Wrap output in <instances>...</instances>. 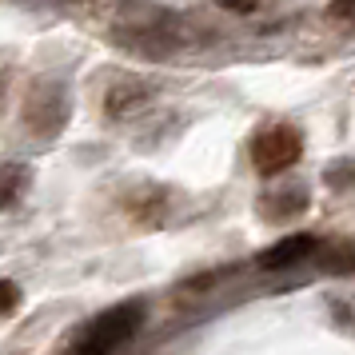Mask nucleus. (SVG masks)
<instances>
[{
    "mask_svg": "<svg viewBox=\"0 0 355 355\" xmlns=\"http://www.w3.org/2000/svg\"><path fill=\"white\" fill-rule=\"evenodd\" d=\"M336 17H343V12H355V0H336V8H331Z\"/></svg>",
    "mask_w": 355,
    "mask_h": 355,
    "instance_id": "nucleus-9",
    "label": "nucleus"
},
{
    "mask_svg": "<svg viewBox=\"0 0 355 355\" xmlns=\"http://www.w3.org/2000/svg\"><path fill=\"white\" fill-rule=\"evenodd\" d=\"M148 100H152V92H148L144 80H116L112 88H108V96H104V108H108V116H116V120H124V116L140 112Z\"/></svg>",
    "mask_w": 355,
    "mask_h": 355,
    "instance_id": "nucleus-4",
    "label": "nucleus"
},
{
    "mask_svg": "<svg viewBox=\"0 0 355 355\" xmlns=\"http://www.w3.org/2000/svg\"><path fill=\"white\" fill-rule=\"evenodd\" d=\"M72 100H68V84L64 80H36L28 88V100L20 108V120L36 132V136H56L68 124Z\"/></svg>",
    "mask_w": 355,
    "mask_h": 355,
    "instance_id": "nucleus-1",
    "label": "nucleus"
},
{
    "mask_svg": "<svg viewBox=\"0 0 355 355\" xmlns=\"http://www.w3.org/2000/svg\"><path fill=\"white\" fill-rule=\"evenodd\" d=\"M315 252V236H288V240H279L275 248L263 252V268H291V263H300Z\"/></svg>",
    "mask_w": 355,
    "mask_h": 355,
    "instance_id": "nucleus-6",
    "label": "nucleus"
},
{
    "mask_svg": "<svg viewBox=\"0 0 355 355\" xmlns=\"http://www.w3.org/2000/svg\"><path fill=\"white\" fill-rule=\"evenodd\" d=\"M227 8H236V12H248V8H256V0H220Z\"/></svg>",
    "mask_w": 355,
    "mask_h": 355,
    "instance_id": "nucleus-8",
    "label": "nucleus"
},
{
    "mask_svg": "<svg viewBox=\"0 0 355 355\" xmlns=\"http://www.w3.org/2000/svg\"><path fill=\"white\" fill-rule=\"evenodd\" d=\"M140 323H144V307L140 304L112 307V311H104V315H96V320L88 323V331H84L76 355H112L120 343H128V339L136 336Z\"/></svg>",
    "mask_w": 355,
    "mask_h": 355,
    "instance_id": "nucleus-2",
    "label": "nucleus"
},
{
    "mask_svg": "<svg viewBox=\"0 0 355 355\" xmlns=\"http://www.w3.org/2000/svg\"><path fill=\"white\" fill-rule=\"evenodd\" d=\"M0 92H4V76H0Z\"/></svg>",
    "mask_w": 355,
    "mask_h": 355,
    "instance_id": "nucleus-10",
    "label": "nucleus"
},
{
    "mask_svg": "<svg viewBox=\"0 0 355 355\" xmlns=\"http://www.w3.org/2000/svg\"><path fill=\"white\" fill-rule=\"evenodd\" d=\"M304 156V136L291 124H272L252 140V164L259 176H279Z\"/></svg>",
    "mask_w": 355,
    "mask_h": 355,
    "instance_id": "nucleus-3",
    "label": "nucleus"
},
{
    "mask_svg": "<svg viewBox=\"0 0 355 355\" xmlns=\"http://www.w3.org/2000/svg\"><path fill=\"white\" fill-rule=\"evenodd\" d=\"M17 304H20V288L12 279H0V315H8Z\"/></svg>",
    "mask_w": 355,
    "mask_h": 355,
    "instance_id": "nucleus-7",
    "label": "nucleus"
},
{
    "mask_svg": "<svg viewBox=\"0 0 355 355\" xmlns=\"http://www.w3.org/2000/svg\"><path fill=\"white\" fill-rule=\"evenodd\" d=\"M28 184H33L28 164H17V160H4V164H0V211L17 208L20 196L28 192Z\"/></svg>",
    "mask_w": 355,
    "mask_h": 355,
    "instance_id": "nucleus-5",
    "label": "nucleus"
}]
</instances>
